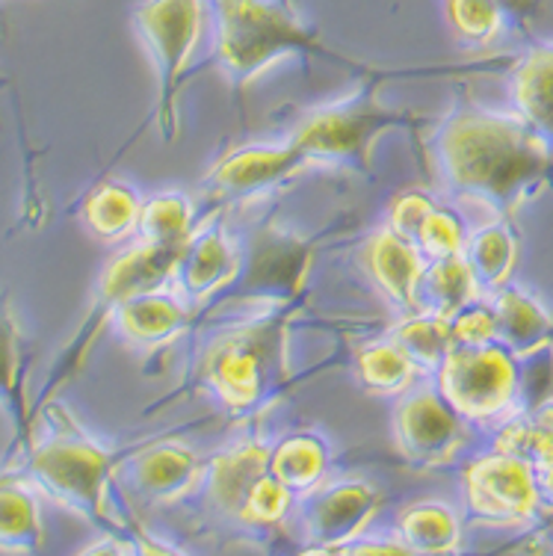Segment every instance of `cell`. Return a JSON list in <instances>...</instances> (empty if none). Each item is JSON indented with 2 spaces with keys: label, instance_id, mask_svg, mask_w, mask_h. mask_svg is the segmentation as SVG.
Listing matches in <instances>:
<instances>
[{
  "label": "cell",
  "instance_id": "1",
  "mask_svg": "<svg viewBox=\"0 0 553 556\" xmlns=\"http://www.w3.org/2000/svg\"><path fill=\"white\" fill-rule=\"evenodd\" d=\"M429 151L448 193L498 216H512L553 181V157L521 118L470 98L438 122Z\"/></svg>",
  "mask_w": 553,
  "mask_h": 556
},
{
  "label": "cell",
  "instance_id": "2",
  "mask_svg": "<svg viewBox=\"0 0 553 556\" xmlns=\"http://www.w3.org/2000/svg\"><path fill=\"white\" fill-rule=\"evenodd\" d=\"M309 296L264 308L257 317L208 334L184 388L169 396L208 394L235 417H261L288 391L290 329Z\"/></svg>",
  "mask_w": 553,
  "mask_h": 556
},
{
  "label": "cell",
  "instance_id": "3",
  "mask_svg": "<svg viewBox=\"0 0 553 556\" xmlns=\"http://www.w3.org/2000/svg\"><path fill=\"white\" fill-rule=\"evenodd\" d=\"M39 417L45 432L39 439L33 435L18 473L48 501L75 513L101 533H134L139 525L116 513L110 489L118 465L149 439L128 447H104L80 427L72 408L53 396L39 406Z\"/></svg>",
  "mask_w": 553,
  "mask_h": 556
},
{
  "label": "cell",
  "instance_id": "4",
  "mask_svg": "<svg viewBox=\"0 0 553 556\" xmlns=\"http://www.w3.org/2000/svg\"><path fill=\"white\" fill-rule=\"evenodd\" d=\"M213 12V54L208 63L223 72L235 92L285 56H323L367 75L373 65L326 45L323 33L293 0H208Z\"/></svg>",
  "mask_w": 553,
  "mask_h": 556
},
{
  "label": "cell",
  "instance_id": "5",
  "mask_svg": "<svg viewBox=\"0 0 553 556\" xmlns=\"http://www.w3.org/2000/svg\"><path fill=\"white\" fill-rule=\"evenodd\" d=\"M350 225L352 219L341 216L323 231L299 235L278 223L276 214L257 219L255 225H249L246 235L237 237L235 276L204 302V308L196 314L192 323L211 320L225 311L273 308L305 296V281L317 252Z\"/></svg>",
  "mask_w": 553,
  "mask_h": 556
},
{
  "label": "cell",
  "instance_id": "6",
  "mask_svg": "<svg viewBox=\"0 0 553 556\" xmlns=\"http://www.w3.org/2000/svg\"><path fill=\"white\" fill-rule=\"evenodd\" d=\"M388 77H397V72L373 68L362 75V84L355 86V92L299 116L288 139H293L299 149L309 154L311 166L350 169L373 181V142L382 137L385 130H420L432 122L412 110L385 108L379 92Z\"/></svg>",
  "mask_w": 553,
  "mask_h": 556
},
{
  "label": "cell",
  "instance_id": "7",
  "mask_svg": "<svg viewBox=\"0 0 553 556\" xmlns=\"http://www.w3.org/2000/svg\"><path fill=\"white\" fill-rule=\"evenodd\" d=\"M181 257V249L169 247H154V243H142V240H134V247L122 249L118 255H113L106 261V267L101 269V278H98L96 300H92V308L86 314L84 326L77 329V334L72 338V343L65 346V353L60 355V362L53 364L51 379L45 382L42 396L36 403V412L42 403H48L56 388H63L72 376L80 370V364L92 350V343L101 334L113 311H116L118 302H125L128 296L139 293V290H154L163 288L166 281H172L175 276V264Z\"/></svg>",
  "mask_w": 553,
  "mask_h": 556
},
{
  "label": "cell",
  "instance_id": "8",
  "mask_svg": "<svg viewBox=\"0 0 553 556\" xmlns=\"http://www.w3.org/2000/svg\"><path fill=\"white\" fill-rule=\"evenodd\" d=\"M432 376L441 396L468 424H501L521 412L518 358L498 341L450 346Z\"/></svg>",
  "mask_w": 553,
  "mask_h": 556
},
{
  "label": "cell",
  "instance_id": "9",
  "mask_svg": "<svg viewBox=\"0 0 553 556\" xmlns=\"http://www.w3.org/2000/svg\"><path fill=\"white\" fill-rule=\"evenodd\" d=\"M130 18L158 68L154 122L163 139L172 142L178 137V96L187 80V63L204 30V0H142Z\"/></svg>",
  "mask_w": 553,
  "mask_h": 556
},
{
  "label": "cell",
  "instance_id": "10",
  "mask_svg": "<svg viewBox=\"0 0 553 556\" xmlns=\"http://www.w3.org/2000/svg\"><path fill=\"white\" fill-rule=\"evenodd\" d=\"M309 166V154L293 139H285L281 146H243L231 151L204 175L202 193L211 207L199 214V219L213 211H228L235 204L276 193L278 187H285Z\"/></svg>",
  "mask_w": 553,
  "mask_h": 556
},
{
  "label": "cell",
  "instance_id": "11",
  "mask_svg": "<svg viewBox=\"0 0 553 556\" xmlns=\"http://www.w3.org/2000/svg\"><path fill=\"white\" fill-rule=\"evenodd\" d=\"M394 441L412 468H444L465 447L468 420L450 406L436 386H412L397 396Z\"/></svg>",
  "mask_w": 553,
  "mask_h": 556
},
{
  "label": "cell",
  "instance_id": "12",
  "mask_svg": "<svg viewBox=\"0 0 553 556\" xmlns=\"http://www.w3.org/2000/svg\"><path fill=\"white\" fill-rule=\"evenodd\" d=\"M462 492H465V509L470 521L479 525H527L536 518V513H542L530 462L498 450L465 465Z\"/></svg>",
  "mask_w": 553,
  "mask_h": 556
},
{
  "label": "cell",
  "instance_id": "13",
  "mask_svg": "<svg viewBox=\"0 0 553 556\" xmlns=\"http://www.w3.org/2000/svg\"><path fill=\"white\" fill-rule=\"evenodd\" d=\"M382 509V492L364 480L319 482L317 489L297 497L305 554H338L347 542L370 530L373 518Z\"/></svg>",
  "mask_w": 553,
  "mask_h": 556
},
{
  "label": "cell",
  "instance_id": "14",
  "mask_svg": "<svg viewBox=\"0 0 553 556\" xmlns=\"http://www.w3.org/2000/svg\"><path fill=\"white\" fill-rule=\"evenodd\" d=\"M204 459L169 435L149 439L118 465L113 489L142 506H175L199 492Z\"/></svg>",
  "mask_w": 553,
  "mask_h": 556
},
{
  "label": "cell",
  "instance_id": "15",
  "mask_svg": "<svg viewBox=\"0 0 553 556\" xmlns=\"http://www.w3.org/2000/svg\"><path fill=\"white\" fill-rule=\"evenodd\" d=\"M269 462V441L261 435V429L252 427L249 435L237 439L219 453L204 459V473L199 482V497L202 509L223 525L243 527L246 497Z\"/></svg>",
  "mask_w": 553,
  "mask_h": 556
},
{
  "label": "cell",
  "instance_id": "16",
  "mask_svg": "<svg viewBox=\"0 0 553 556\" xmlns=\"http://www.w3.org/2000/svg\"><path fill=\"white\" fill-rule=\"evenodd\" d=\"M228 211L202 216L175 264V281L187 302H208L237 269V237L228 231Z\"/></svg>",
  "mask_w": 553,
  "mask_h": 556
},
{
  "label": "cell",
  "instance_id": "17",
  "mask_svg": "<svg viewBox=\"0 0 553 556\" xmlns=\"http://www.w3.org/2000/svg\"><path fill=\"white\" fill-rule=\"evenodd\" d=\"M362 267L400 314H415L420 311L417 305V281L426 267V257L420 249L397 235L391 225H379L370 237L364 240L362 249Z\"/></svg>",
  "mask_w": 553,
  "mask_h": 556
},
{
  "label": "cell",
  "instance_id": "18",
  "mask_svg": "<svg viewBox=\"0 0 553 556\" xmlns=\"http://www.w3.org/2000/svg\"><path fill=\"white\" fill-rule=\"evenodd\" d=\"M192 320L196 314L175 293L163 288L139 290L125 302H118L110 317L118 338L142 350H158V346L178 341L190 329Z\"/></svg>",
  "mask_w": 553,
  "mask_h": 556
},
{
  "label": "cell",
  "instance_id": "19",
  "mask_svg": "<svg viewBox=\"0 0 553 556\" xmlns=\"http://www.w3.org/2000/svg\"><path fill=\"white\" fill-rule=\"evenodd\" d=\"M0 408L12 424V450L18 447L24 453L36 435V412L27 396V346L10 290H0Z\"/></svg>",
  "mask_w": 553,
  "mask_h": 556
},
{
  "label": "cell",
  "instance_id": "20",
  "mask_svg": "<svg viewBox=\"0 0 553 556\" xmlns=\"http://www.w3.org/2000/svg\"><path fill=\"white\" fill-rule=\"evenodd\" d=\"M486 300L494 311V341L515 358L548 350L553 343V317L542 302L515 285H503Z\"/></svg>",
  "mask_w": 553,
  "mask_h": 556
},
{
  "label": "cell",
  "instance_id": "21",
  "mask_svg": "<svg viewBox=\"0 0 553 556\" xmlns=\"http://www.w3.org/2000/svg\"><path fill=\"white\" fill-rule=\"evenodd\" d=\"M512 104L553 157V42L532 45L512 68Z\"/></svg>",
  "mask_w": 553,
  "mask_h": 556
},
{
  "label": "cell",
  "instance_id": "22",
  "mask_svg": "<svg viewBox=\"0 0 553 556\" xmlns=\"http://www.w3.org/2000/svg\"><path fill=\"white\" fill-rule=\"evenodd\" d=\"M331 444L317 432H290L276 444H269L266 468L281 485L302 497L326 480L331 468Z\"/></svg>",
  "mask_w": 553,
  "mask_h": 556
},
{
  "label": "cell",
  "instance_id": "23",
  "mask_svg": "<svg viewBox=\"0 0 553 556\" xmlns=\"http://www.w3.org/2000/svg\"><path fill=\"white\" fill-rule=\"evenodd\" d=\"M462 257L474 273V281L482 296L510 285L515 264H518V231L510 223V216H501L498 223L468 235L465 247H462Z\"/></svg>",
  "mask_w": 553,
  "mask_h": 556
},
{
  "label": "cell",
  "instance_id": "24",
  "mask_svg": "<svg viewBox=\"0 0 553 556\" xmlns=\"http://www.w3.org/2000/svg\"><path fill=\"white\" fill-rule=\"evenodd\" d=\"M45 542L42 509L22 473H0V551L36 554Z\"/></svg>",
  "mask_w": 553,
  "mask_h": 556
},
{
  "label": "cell",
  "instance_id": "25",
  "mask_svg": "<svg viewBox=\"0 0 553 556\" xmlns=\"http://www.w3.org/2000/svg\"><path fill=\"white\" fill-rule=\"evenodd\" d=\"M479 296L482 293H479L465 257L450 255L426 261L420 281H417V305H420V311H429L436 317L450 320L458 308H465L468 302L479 300Z\"/></svg>",
  "mask_w": 553,
  "mask_h": 556
},
{
  "label": "cell",
  "instance_id": "26",
  "mask_svg": "<svg viewBox=\"0 0 553 556\" xmlns=\"http://www.w3.org/2000/svg\"><path fill=\"white\" fill-rule=\"evenodd\" d=\"M397 535L409 554H456L462 547V521L448 503H412L397 515Z\"/></svg>",
  "mask_w": 553,
  "mask_h": 556
},
{
  "label": "cell",
  "instance_id": "27",
  "mask_svg": "<svg viewBox=\"0 0 553 556\" xmlns=\"http://www.w3.org/2000/svg\"><path fill=\"white\" fill-rule=\"evenodd\" d=\"M352 374H355V382L367 394L394 396L397 400L409 388L417 386L420 370L391 338H382V341H370L364 343L362 350H355Z\"/></svg>",
  "mask_w": 553,
  "mask_h": 556
},
{
  "label": "cell",
  "instance_id": "28",
  "mask_svg": "<svg viewBox=\"0 0 553 556\" xmlns=\"http://www.w3.org/2000/svg\"><path fill=\"white\" fill-rule=\"evenodd\" d=\"M139 207L142 199L134 187L122 181H101L86 195L80 219L89 228V235H96L104 243H118L137 231Z\"/></svg>",
  "mask_w": 553,
  "mask_h": 556
},
{
  "label": "cell",
  "instance_id": "29",
  "mask_svg": "<svg viewBox=\"0 0 553 556\" xmlns=\"http://www.w3.org/2000/svg\"><path fill=\"white\" fill-rule=\"evenodd\" d=\"M199 225V214L190 195L158 193L142 199L137 219V240L154 247L184 249L190 235Z\"/></svg>",
  "mask_w": 553,
  "mask_h": 556
},
{
  "label": "cell",
  "instance_id": "30",
  "mask_svg": "<svg viewBox=\"0 0 553 556\" xmlns=\"http://www.w3.org/2000/svg\"><path fill=\"white\" fill-rule=\"evenodd\" d=\"M388 338L403 350L420 376H432L450 350V326L444 317L429 311L403 314V320L388 329Z\"/></svg>",
  "mask_w": 553,
  "mask_h": 556
},
{
  "label": "cell",
  "instance_id": "31",
  "mask_svg": "<svg viewBox=\"0 0 553 556\" xmlns=\"http://www.w3.org/2000/svg\"><path fill=\"white\" fill-rule=\"evenodd\" d=\"M448 15L450 33L465 48H486L506 27V12L498 0H441Z\"/></svg>",
  "mask_w": 553,
  "mask_h": 556
},
{
  "label": "cell",
  "instance_id": "32",
  "mask_svg": "<svg viewBox=\"0 0 553 556\" xmlns=\"http://www.w3.org/2000/svg\"><path fill=\"white\" fill-rule=\"evenodd\" d=\"M293 506H297V494L290 492L288 485H281L266 468L246 497L243 530H252V533L278 530L293 515Z\"/></svg>",
  "mask_w": 553,
  "mask_h": 556
},
{
  "label": "cell",
  "instance_id": "33",
  "mask_svg": "<svg viewBox=\"0 0 553 556\" xmlns=\"http://www.w3.org/2000/svg\"><path fill=\"white\" fill-rule=\"evenodd\" d=\"M465 240H468V231H465L462 216L453 207H444V204L436 202L432 211L426 214L420 231H417L415 247L420 249V255L426 261H436V257L462 255Z\"/></svg>",
  "mask_w": 553,
  "mask_h": 556
},
{
  "label": "cell",
  "instance_id": "34",
  "mask_svg": "<svg viewBox=\"0 0 553 556\" xmlns=\"http://www.w3.org/2000/svg\"><path fill=\"white\" fill-rule=\"evenodd\" d=\"M450 346H479L494 341V311L486 296L468 302L448 320Z\"/></svg>",
  "mask_w": 553,
  "mask_h": 556
},
{
  "label": "cell",
  "instance_id": "35",
  "mask_svg": "<svg viewBox=\"0 0 553 556\" xmlns=\"http://www.w3.org/2000/svg\"><path fill=\"white\" fill-rule=\"evenodd\" d=\"M432 204H436L432 195L420 193V190H409V193L397 195L394 202H391V207H388V223L385 225H391L397 235H403L405 240L415 243L417 231H420L426 214L432 211Z\"/></svg>",
  "mask_w": 553,
  "mask_h": 556
},
{
  "label": "cell",
  "instance_id": "36",
  "mask_svg": "<svg viewBox=\"0 0 553 556\" xmlns=\"http://www.w3.org/2000/svg\"><path fill=\"white\" fill-rule=\"evenodd\" d=\"M501 3V10L506 12V18L515 24L530 22L536 10H539V0H498Z\"/></svg>",
  "mask_w": 553,
  "mask_h": 556
}]
</instances>
